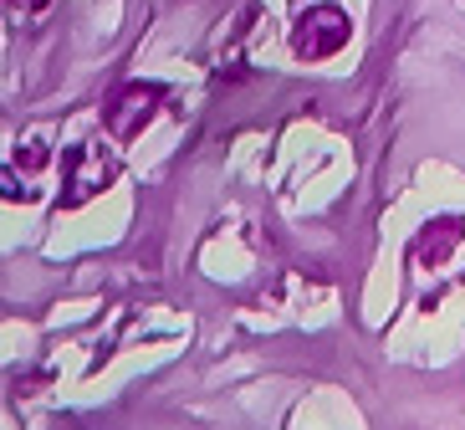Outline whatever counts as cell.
Masks as SVG:
<instances>
[{
	"label": "cell",
	"instance_id": "6da1fadb",
	"mask_svg": "<svg viewBox=\"0 0 465 430\" xmlns=\"http://www.w3.org/2000/svg\"><path fill=\"white\" fill-rule=\"evenodd\" d=\"M353 36V21L338 11V5H312V11L297 15V26H292V52L302 62H322V56L342 52Z\"/></svg>",
	"mask_w": 465,
	"mask_h": 430
},
{
	"label": "cell",
	"instance_id": "7a4b0ae2",
	"mask_svg": "<svg viewBox=\"0 0 465 430\" xmlns=\"http://www.w3.org/2000/svg\"><path fill=\"white\" fill-rule=\"evenodd\" d=\"M62 165H67V190H62V200H56L62 210L87 205L93 195H103L113 180H118L113 154H103L97 144H77V149H67V154H62Z\"/></svg>",
	"mask_w": 465,
	"mask_h": 430
},
{
	"label": "cell",
	"instance_id": "3957f363",
	"mask_svg": "<svg viewBox=\"0 0 465 430\" xmlns=\"http://www.w3.org/2000/svg\"><path fill=\"white\" fill-rule=\"evenodd\" d=\"M159 103H164V87L159 83H128V87L113 93V103H103V128H108L118 144H128L153 124Z\"/></svg>",
	"mask_w": 465,
	"mask_h": 430
},
{
	"label": "cell",
	"instance_id": "277c9868",
	"mask_svg": "<svg viewBox=\"0 0 465 430\" xmlns=\"http://www.w3.org/2000/svg\"><path fill=\"white\" fill-rule=\"evenodd\" d=\"M460 236H465L460 215H440V221H430L420 236H414V262H420V266H440L455 246H460Z\"/></svg>",
	"mask_w": 465,
	"mask_h": 430
},
{
	"label": "cell",
	"instance_id": "5b68a950",
	"mask_svg": "<svg viewBox=\"0 0 465 430\" xmlns=\"http://www.w3.org/2000/svg\"><path fill=\"white\" fill-rule=\"evenodd\" d=\"M46 159H52V149H46V144H26V149L15 154V165H21V169H42Z\"/></svg>",
	"mask_w": 465,
	"mask_h": 430
},
{
	"label": "cell",
	"instance_id": "8992f818",
	"mask_svg": "<svg viewBox=\"0 0 465 430\" xmlns=\"http://www.w3.org/2000/svg\"><path fill=\"white\" fill-rule=\"evenodd\" d=\"M5 200H31L26 190H15V175H11V169H5Z\"/></svg>",
	"mask_w": 465,
	"mask_h": 430
}]
</instances>
